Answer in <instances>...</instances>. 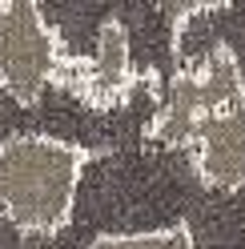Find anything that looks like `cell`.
<instances>
[{
  "label": "cell",
  "mask_w": 245,
  "mask_h": 249,
  "mask_svg": "<svg viewBox=\"0 0 245 249\" xmlns=\"http://www.w3.org/2000/svg\"><path fill=\"white\" fill-rule=\"evenodd\" d=\"M105 149L52 133H12L0 141V221L28 237H52L72 221L85 169Z\"/></svg>",
  "instance_id": "cell-1"
},
{
  "label": "cell",
  "mask_w": 245,
  "mask_h": 249,
  "mask_svg": "<svg viewBox=\"0 0 245 249\" xmlns=\"http://www.w3.org/2000/svg\"><path fill=\"white\" fill-rule=\"evenodd\" d=\"M241 105H245L241 56L225 40H217L201 56L181 60L173 69L169 85L161 92V105L149 121V137L165 149H185L209 121Z\"/></svg>",
  "instance_id": "cell-2"
},
{
  "label": "cell",
  "mask_w": 245,
  "mask_h": 249,
  "mask_svg": "<svg viewBox=\"0 0 245 249\" xmlns=\"http://www.w3.org/2000/svg\"><path fill=\"white\" fill-rule=\"evenodd\" d=\"M60 28L33 0H0V92L36 105L44 89H60L69 65Z\"/></svg>",
  "instance_id": "cell-3"
},
{
  "label": "cell",
  "mask_w": 245,
  "mask_h": 249,
  "mask_svg": "<svg viewBox=\"0 0 245 249\" xmlns=\"http://www.w3.org/2000/svg\"><path fill=\"white\" fill-rule=\"evenodd\" d=\"M137 85H141V72H137L133 53H129V28L117 17L101 24L97 53L93 56H69L65 76H60V89L69 97H76L81 105L97 108V113L129 105Z\"/></svg>",
  "instance_id": "cell-4"
},
{
  "label": "cell",
  "mask_w": 245,
  "mask_h": 249,
  "mask_svg": "<svg viewBox=\"0 0 245 249\" xmlns=\"http://www.w3.org/2000/svg\"><path fill=\"white\" fill-rule=\"evenodd\" d=\"M185 153L193 161V173L209 189L241 193L245 189V105L209 121L185 145Z\"/></svg>",
  "instance_id": "cell-5"
},
{
  "label": "cell",
  "mask_w": 245,
  "mask_h": 249,
  "mask_svg": "<svg viewBox=\"0 0 245 249\" xmlns=\"http://www.w3.org/2000/svg\"><path fill=\"white\" fill-rule=\"evenodd\" d=\"M88 249H197L189 225H161V229H113L97 233Z\"/></svg>",
  "instance_id": "cell-6"
}]
</instances>
